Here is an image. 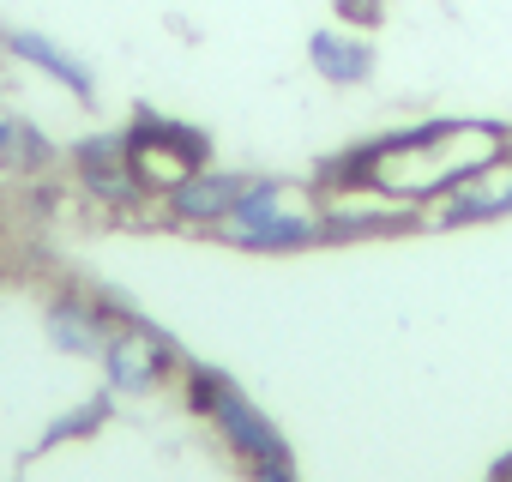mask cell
Listing matches in <instances>:
<instances>
[{
  "mask_svg": "<svg viewBox=\"0 0 512 482\" xmlns=\"http://www.w3.org/2000/svg\"><path fill=\"white\" fill-rule=\"evenodd\" d=\"M229 241L235 248H253V254H296V248H314L326 235H320V211H278L253 229H235Z\"/></svg>",
  "mask_w": 512,
  "mask_h": 482,
  "instance_id": "obj_9",
  "label": "cell"
},
{
  "mask_svg": "<svg viewBox=\"0 0 512 482\" xmlns=\"http://www.w3.org/2000/svg\"><path fill=\"white\" fill-rule=\"evenodd\" d=\"M0 43H7L19 61H31V67H43L49 79H61L73 97H91L97 91V79H91V67L79 61V55H67L61 43H49L43 31H0Z\"/></svg>",
  "mask_w": 512,
  "mask_h": 482,
  "instance_id": "obj_8",
  "label": "cell"
},
{
  "mask_svg": "<svg viewBox=\"0 0 512 482\" xmlns=\"http://www.w3.org/2000/svg\"><path fill=\"white\" fill-rule=\"evenodd\" d=\"M247 470H253V482H296L290 458H260V464H247Z\"/></svg>",
  "mask_w": 512,
  "mask_h": 482,
  "instance_id": "obj_17",
  "label": "cell"
},
{
  "mask_svg": "<svg viewBox=\"0 0 512 482\" xmlns=\"http://www.w3.org/2000/svg\"><path fill=\"white\" fill-rule=\"evenodd\" d=\"M0 157L19 163V169H37V163H49V145H43V133L25 127V121H0Z\"/></svg>",
  "mask_w": 512,
  "mask_h": 482,
  "instance_id": "obj_13",
  "label": "cell"
},
{
  "mask_svg": "<svg viewBox=\"0 0 512 482\" xmlns=\"http://www.w3.org/2000/svg\"><path fill=\"white\" fill-rule=\"evenodd\" d=\"M49 338H55V350H67V356H103V344H109L103 308H91V302H79V296L49 302Z\"/></svg>",
  "mask_w": 512,
  "mask_h": 482,
  "instance_id": "obj_10",
  "label": "cell"
},
{
  "mask_svg": "<svg viewBox=\"0 0 512 482\" xmlns=\"http://www.w3.org/2000/svg\"><path fill=\"white\" fill-rule=\"evenodd\" d=\"M241 187H247V175H223V169H193V175H187L181 187H169L163 199H169V217H181V223H223V217L235 211Z\"/></svg>",
  "mask_w": 512,
  "mask_h": 482,
  "instance_id": "obj_6",
  "label": "cell"
},
{
  "mask_svg": "<svg viewBox=\"0 0 512 482\" xmlns=\"http://www.w3.org/2000/svg\"><path fill=\"white\" fill-rule=\"evenodd\" d=\"M512 211V163H494L470 181H458L446 193V211L440 223H488V217H506Z\"/></svg>",
  "mask_w": 512,
  "mask_h": 482,
  "instance_id": "obj_7",
  "label": "cell"
},
{
  "mask_svg": "<svg viewBox=\"0 0 512 482\" xmlns=\"http://www.w3.org/2000/svg\"><path fill=\"white\" fill-rule=\"evenodd\" d=\"M308 55L320 67V79H332V85H362L374 73V49L362 37H344V31H314Z\"/></svg>",
  "mask_w": 512,
  "mask_h": 482,
  "instance_id": "obj_11",
  "label": "cell"
},
{
  "mask_svg": "<svg viewBox=\"0 0 512 482\" xmlns=\"http://www.w3.org/2000/svg\"><path fill=\"white\" fill-rule=\"evenodd\" d=\"M416 211L410 199H368V193H332V205L320 211V235L326 241H356V235H392V229H410Z\"/></svg>",
  "mask_w": 512,
  "mask_h": 482,
  "instance_id": "obj_4",
  "label": "cell"
},
{
  "mask_svg": "<svg viewBox=\"0 0 512 482\" xmlns=\"http://www.w3.org/2000/svg\"><path fill=\"white\" fill-rule=\"evenodd\" d=\"M506 127L488 121H428L416 133H392L374 139V175L368 187L392 193V199H434L452 193L458 181L506 163Z\"/></svg>",
  "mask_w": 512,
  "mask_h": 482,
  "instance_id": "obj_1",
  "label": "cell"
},
{
  "mask_svg": "<svg viewBox=\"0 0 512 482\" xmlns=\"http://www.w3.org/2000/svg\"><path fill=\"white\" fill-rule=\"evenodd\" d=\"M223 386H229V380H223L217 368H187V404H193L199 416H211V410H217Z\"/></svg>",
  "mask_w": 512,
  "mask_h": 482,
  "instance_id": "obj_16",
  "label": "cell"
},
{
  "mask_svg": "<svg viewBox=\"0 0 512 482\" xmlns=\"http://www.w3.org/2000/svg\"><path fill=\"white\" fill-rule=\"evenodd\" d=\"M211 422L223 428V440H229V452H241L247 464H260V458H290V446H284V434L253 410L235 386H223V398H217V410H211Z\"/></svg>",
  "mask_w": 512,
  "mask_h": 482,
  "instance_id": "obj_5",
  "label": "cell"
},
{
  "mask_svg": "<svg viewBox=\"0 0 512 482\" xmlns=\"http://www.w3.org/2000/svg\"><path fill=\"white\" fill-rule=\"evenodd\" d=\"M103 368H109V386H115V392H157V380L175 368V344H169L157 326L127 320V332H109Z\"/></svg>",
  "mask_w": 512,
  "mask_h": 482,
  "instance_id": "obj_3",
  "label": "cell"
},
{
  "mask_svg": "<svg viewBox=\"0 0 512 482\" xmlns=\"http://www.w3.org/2000/svg\"><path fill=\"white\" fill-rule=\"evenodd\" d=\"M338 13L356 19V25H374L380 19V0H338Z\"/></svg>",
  "mask_w": 512,
  "mask_h": 482,
  "instance_id": "obj_18",
  "label": "cell"
},
{
  "mask_svg": "<svg viewBox=\"0 0 512 482\" xmlns=\"http://www.w3.org/2000/svg\"><path fill=\"white\" fill-rule=\"evenodd\" d=\"M73 163H79V175L121 169V163H127V133H97V139H79V145H73Z\"/></svg>",
  "mask_w": 512,
  "mask_h": 482,
  "instance_id": "obj_14",
  "label": "cell"
},
{
  "mask_svg": "<svg viewBox=\"0 0 512 482\" xmlns=\"http://www.w3.org/2000/svg\"><path fill=\"white\" fill-rule=\"evenodd\" d=\"M103 416H109V398H91L85 410H73V416H61V422H55V428L43 434V446H61V440H79V434H91V428H97Z\"/></svg>",
  "mask_w": 512,
  "mask_h": 482,
  "instance_id": "obj_15",
  "label": "cell"
},
{
  "mask_svg": "<svg viewBox=\"0 0 512 482\" xmlns=\"http://www.w3.org/2000/svg\"><path fill=\"white\" fill-rule=\"evenodd\" d=\"M284 199H290V193H284V181H247V187H241V199H235V211L223 217V235H235V229H253V223H266V217L290 211Z\"/></svg>",
  "mask_w": 512,
  "mask_h": 482,
  "instance_id": "obj_12",
  "label": "cell"
},
{
  "mask_svg": "<svg viewBox=\"0 0 512 482\" xmlns=\"http://www.w3.org/2000/svg\"><path fill=\"white\" fill-rule=\"evenodd\" d=\"M127 163H133V175H139L145 193H169V187H181L193 169L211 163V139L145 109V115L127 127Z\"/></svg>",
  "mask_w": 512,
  "mask_h": 482,
  "instance_id": "obj_2",
  "label": "cell"
}]
</instances>
